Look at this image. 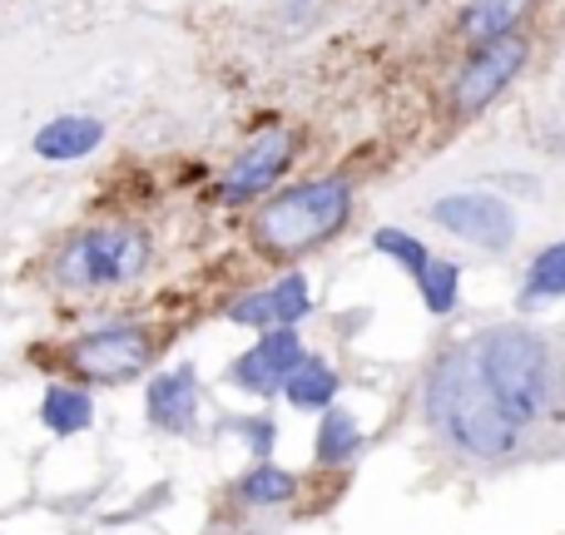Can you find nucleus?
I'll return each mask as SVG.
<instances>
[{"label":"nucleus","instance_id":"3","mask_svg":"<svg viewBox=\"0 0 565 535\" xmlns=\"http://www.w3.org/2000/svg\"><path fill=\"white\" fill-rule=\"evenodd\" d=\"M352 224V179L322 174L268 194L248 218V248L264 264H298V258L328 248Z\"/></svg>","mask_w":565,"mask_h":535},{"label":"nucleus","instance_id":"13","mask_svg":"<svg viewBox=\"0 0 565 535\" xmlns=\"http://www.w3.org/2000/svg\"><path fill=\"white\" fill-rule=\"evenodd\" d=\"M536 0H471L461 10V25L457 35L467 40L471 50L477 45H491V40H507V35H521V20L531 15Z\"/></svg>","mask_w":565,"mask_h":535},{"label":"nucleus","instance_id":"10","mask_svg":"<svg viewBox=\"0 0 565 535\" xmlns=\"http://www.w3.org/2000/svg\"><path fill=\"white\" fill-rule=\"evenodd\" d=\"M312 312V288L302 272H282L274 278L268 288H254L244 292V298L228 302V322H238V328H298L302 318Z\"/></svg>","mask_w":565,"mask_h":535},{"label":"nucleus","instance_id":"18","mask_svg":"<svg viewBox=\"0 0 565 535\" xmlns=\"http://www.w3.org/2000/svg\"><path fill=\"white\" fill-rule=\"evenodd\" d=\"M561 298H565V238L546 244L526 264V278H521V312L546 308V302H561Z\"/></svg>","mask_w":565,"mask_h":535},{"label":"nucleus","instance_id":"1","mask_svg":"<svg viewBox=\"0 0 565 535\" xmlns=\"http://www.w3.org/2000/svg\"><path fill=\"white\" fill-rule=\"evenodd\" d=\"M471 362L531 467L565 457V338L546 322H491L467 332Z\"/></svg>","mask_w":565,"mask_h":535},{"label":"nucleus","instance_id":"6","mask_svg":"<svg viewBox=\"0 0 565 535\" xmlns=\"http://www.w3.org/2000/svg\"><path fill=\"white\" fill-rule=\"evenodd\" d=\"M427 218L441 234L461 238V244L481 248V254H507L521 234V218L507 199L487 194V189H457V194H441L427 204Z\"/></svg>","mask_w":565,"mask_h":535},{"label":"nucleus","instance_id":"2","mask_svg":"<svg viewBox=\"0 0 565 535\" xmlns=\"http://www.w3.org/2000/svg\"><path fill=\"white\" fill-rule=\"evenodd\" d=\"M422 427L447 451L457 467L467 471H521L531 467L521 451L516 431L497 411L487 382H481L477 362H471L467 338L437 347V357L422 372Z\"/></svg>","mask_w":565,"mask_h":535},{"label":"nucleus","instance_id":"21","mask_svg":"<svg viewBox=\"0 0 565 535\" xmlns=\"http://www.w3.org/2000/svg\"><path fill=\"white\" fill-rule=\"evenodd\" d=\"M234 431L248 441V451H254L258 461H268V451H274V441H278L274 421H268V417H258V421H234Z\"/></svg>","mask_w":565,"mask_h":535},{"label":"nucleus","instance_id":"9","mask_svg":"<svg viewBox=\"0 0 565 535\" xmlns=\"http://www.w3.org/2000/svg\"><path fill=\"white\" fill-rule=\"evenodd\" d=\"M302 352L308 347H302L298 328H268L254 347L228 362V387L254 392V397H278V392L288 387L292 367L302 362Z\"/></svg>","mask_w":565,"mask_h":535},{"label":"nucleus","instance_id":"7","mask_svg":"<svg viewBox=\"0 0 565 535\" xmlns=\"http://www.w3.org/2000/svg\"><path fill=\"white\" fill-rule=\"evenodd\" d=\"M526 60H531L526 35H507V40H491V45L467 50V60H461L457 79H451V89H447V115L457 119V125L471 115H481V109L526 69Z\"/></svg>","mask_w":565,"mask_h":535},{"label":"nucleus","instance_id":"20","mask_svg":"<svg viewBox=\"0 0 565 535\" xmlns=\"http://www.w3.org/2000/svg\"><path fill=\"white\" fill-rule=\"evenodd\" d=\"M372 248H377V254H387L397 268H407L412 278H422V272H427V264H431V248L422 244L417 234H407V228H392V224L372 234Z\"/></svg>","mask_w":565,"mask_h":535},{"label":"nucleus","instance_id":"14","mask_svg":"<svg viewBox=\"0 0 565 535\" xmlns=\"http://www.w3.org/2000/svg\"><path fill=\"white\" fill-rule=\"evenodd\" d=\"M358 451H362V427H358V417H352L348 407H338V402H332V407L322 411V421H318V441H312V467H318V471H342V467H352V461H358Z\"/></svg>","mask_w":565,"mask_h":535},{"label":"nucleus","instance_id":"11","mask_svg":"<svg viewBox=\"0 0 565 535\" xmlns=\"http://www.w3.org/2000/svg\"><path fill=\"white\" fill-rule=\"evenodd\" d=\"M145 411L149 427L169 431V437H189L199 427V372L189 362L154 372L145 387Z\"/></svg>","mask_w":565,"mask_h":535},{"label":"nucleus","instance_id":"8","mask_svg":"<svg viewBox=\"0 0 565 535\" xmlns=\"http://www.w3.org/2000/svg\"><path fill=\"white\" fill-rule=\"evenodd\" d=\"M298 159V135L292 129H264L254 135L238 159L218 174V199L224 204H254V199L274 194V184L288 174V164Z\"/></svg>","mask_w":565,"mask_h":535},{"label":"nucleus","instance_id":"17","mask_svg":"<svg viewBox=\"0 0 565 535\" xmlns=\"http://www.w3.org/2000/svg\"><path fill=\"white\" fill-rule=\"evenodd\" d=\"M40 421H45V431H55V437H75V431H89L95 402H89V392L75 387V382H55V387H45V397H40Z\"/></svg>","mask_w":565,"mask_h":535},{"label":"nucleus","instance_id":"19","mask_svg":"<svg viewBox=\"0 0 565 535\" xmlns=\"http://www.w3.org/2000/svg\"><path fill=\"white\" fill-rule=\"evenodd\" d=\"M457 288H461V264H457V258H437V254H431L427 272L417 278V292H422V302H427L431 318L457 312Z\"/></svg>","mask_w":565,"mask_h":535},{"label":"nucleus","instance_id":"16","mask_svg":"<svg viewBox=\"0 0 565 535\" xmlns=\"http://www.w3.org/2000/svg\"><path fill=\"white\" fill-rule=\"evenodd\" d=\"M338 367H332L328 357H318V352H302V362L292 367L288 387H282V397L292 402V411H328L332 402H338Z\"/></svg>","mask_w":565,"mask_h":535},{"label":"nucleus","instance_id":"22","mask_svg":"<svg viewBox=\"0 0 565 535\" xmlns=\"http://www.w3.org/2000/svg\"><path fill=\"white\" fill-rule=\"evenodd\" d=\"M417 6H427V0H417Z\"/></svg>","mask_w":565,"mask_h":535},{"label":"nucleus","instance_id":"4","mask_svg":"<svg viewBox=\"0 0 565 535\" xmlns=\"http://www.w3.org/2000/svg\"><path fill=\"white\" fill-rule=\"evenodd\" d=\"M149 264H154V234L145 224H129V218H109V224H89L79 234L60 238L45 264V278L60 292L95 298V292L139 282Z\"/></svg>","mask_w":565,"mask_h":535},{"label":"nucleus","instance_id":"15","mask_svg":"<svg viewBox=\"0 0 565 535\" xmlns=\"http://www.w3.org/2000/svg\"><path fill=\"white\" fill-rule=\"evenodd\" d=\"M228 491H234V501L244 511H278V506H292V501H298L302 481L292 477V471L274 467V461H258V467H248Z\"/></svg>","mask_w":565,"mask_h":535},{"label":"nucleus","instance_id":"12","mask_svg":"<svg viewBox=\"0 0 565 535\" xmlns=\"http://www.w3.org/2000/svg\"><path fill=\"white\" fill-rule=\"evenodd\" d=\"M105 145V125L95 115H60L35 129V154L50 164H75V159L95 154Z\"/></svg>","mask_w":565,"mask_h":535},{"label":"nucleus","instance_id":"5","mask_svg":"<svg viewBox=\"0 0 565 535\" xmlns=\"http://www.w3.org/2000/svg\"><path fill=\"white\" fill-rule=\"evenodd\" d=\"M169 338L174 332L154 328V322H105L85 338H70L55 352V367L79 382H95V387H125L164 357Z\"/></svg>","mask_w":565,"mask_h":535}]
</instances>
